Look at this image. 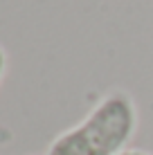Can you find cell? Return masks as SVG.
I'll return each mask as SVG.
<instances>
[{
    "label": "cell",
    "mask_w": 153,
    "mask_h": 155,
    "mask_svg": "<svg viewBox=\"0 0 153 155\" xmlns=\"http://www.w3.org/2000/svg\"><path fill=\"white\" fill-rule=\"evenodd\" d=\"M36 155H38V153H36Z\"/></svg>",
    "instance_id": "cell-4"
},
{
    "label": "cell",
    "mask_w": 153,
    "mask_h": 155,
    "mask_svg": "<svg viewBox=\"0 0 153 155\" xmlns=\"http://www.w3.org/2000/svg\"><path fill=\"white\" fill-rule=\"evenodd\" d=\"M5 70H7V54H5L2 45H0V81H2V77H5Z\"/></svg>",
    "instance_id": "cell-2"
},
{
    "label": "cell",
    "mask_w": 153,
    "mask_h": 155,
    "mask_svg": "<svg viewBox=\"0 0 153 155\" xmlns=\"http://www.w3.org/2000/svg\"><path fill=\"white\" fill-rule=\"evenodd\" d=\"M119 155H151V153H146V151H138V148H126V151H122Z\"/></svg>",
    "instance_id": "cell-3"
},
{
    "label": "cell",
    "mask_w": 153,
    "mask_h": 155,
    "mask_svg": "<svg viewBox=\"0 0 153 155\" xmlns=\"http://www.w3.org/2000/svg\"><path fill=\"white\" fill-rule=\"evenodd\" d=\"M138 128V108L128 92L106 94L77 126L63 130L45 155H119Z\"/></svg>",
    "instance_id": "cell-1"
}]
</instances>
